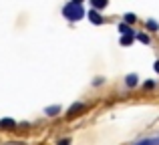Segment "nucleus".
Instances as JSON below:
<instances>
[{
	"label": "nucleus",
	"mask_w": 159,
	"mask_h": 145,
	"mask_svg": "<svg viewBox=\"0 0 159 145\" xmlns=\"http://www.w3.org/2000/svg\"><path fill=\"white\" fill-rule=\"evenodd\" d=\"M89 20L93 24H103V16L99 14V10H95V8H91V12H89Z\"/></svg>",
	"instance_id": "nucleus-3"
},
{
	"label": "nucleus",
	"mask_w": 159,
	"mask_h": 145,
	"mask_svg": "<svg viewBox=\"0 0 159 145\" xmlns=\"http://www.w3.org/2000/svg\"><path fill=\"white\" fill-rule=\"evenodd\" d=\"M73 2H77V4H81V2H83V0H73Z\"/></svg>",
	"instance_id": "nucleus-16"
},
{
	"label": "nucleus",
	"mask_w": 159,
	"mask_h": 145,
	"mask_svg": "<svg viewBox=\"0 0 159 145\" xmlns=\"http://www.w3.org/2000/svg\"><path fill=\"white\" fill-rule=\"evenodd\" d=\"M123 18H125L123 22H127V24H133V22H135V20H137V16L133 14V12H127V14H125Z\"/></svg>",
	"instance_id": "nucleus-10"
},
{
	"label": "nucleus",
	"mask_w": 159,
	"mask_h": 145,
	"mask_svg": "<svg viewBox=\"0 0 159 145\" xmlns=\"http://www.w3.org/2000/svg\"><path fill=\"white\" fill-rule=\"evenodd\" d=\"M44 113H47V115H51V117H54V115H58V113H61V105L47 107V109H44Z\"/></svg>",
	"instance_id": "nucleus-7"
},
{
	"label": "nucleus",
	"mask_w": 159,
	"mask_h": 145,
	"mask_svg": "<svg viewBox=\"0 0 159 145\" xmlns=\"http://www.w3.org/2000/svg\"><path fill=\"white\" fill-rule=\"evenodd\" d=\"M135 39L139 40V43H143V44H149V43H151V39H149L147 34H143V32H139V34H135Z\"/></svg>",
	"instance_id": "nucleus-8"
},
{
	"label": "nucleus",
	"mask_w": 159,
	"mask_h": 145,
	"mask_svg": "<svg viewBox=\"0 0 159 145\" xmlns=\"http://www.w3.org/2000/svg\"><path fill=\"white\" fill-rule=\"evenodd\" d=\"M153 69L157 71V75H159V61H155V65H153Z\"/></svg>",
	"instance_id": "nucleus-15"
},
{
	"label": "nucleus",
	"mask_w": 159,
	"mask_h": 145,
	"mask_svg": "<svg viewBox=\"0 0 159 145\" xmlns=\"http://www.w3.org/2000/svg\"><path fill=\"white\" fill-rule=\"evenodd\" d=\"M16 121L14 119H0V129H14Z\"/></svg>",
	"instance_id": "nucleus-5"
},
{
	"label": "nucleus",
	"mask_w": 159,
	"mask_h": 145,
	"mask_svg": "<svg viewBox=\"0 0 159 145\" xmlns=\"http://www.w3.org/2000/svg\"><path fill=\"white\" fill-rule=\"evenodd\" d=\"M119 32H121V36H135V30H133L127 22H121L119 24Z\"/></svg>",
	"instance_id": "nucleus-2"
},
{
	"label": "nucleus",
	"mask_w": 159,
	"mask_h": 145,
	"mask_svg": "<svg viewBox=\"0 0 159 145\" xmlns=\"http://www.w3.org/2000/svg\"><path fill=\"white\" fill-rule=\"evenodd\" d=\"M79 111H83V103H75V105L69 109V115H77Z\"/></svg>",
	"instance_id": "nucleus-9"
},
{
	"label": "nucleus",
	"mask_w": 159,
	"mask_h": 145,
	"mask_svg": "<svg viewBox=\"0 0 159 145\" xmlns=\"http://www.w3.org/2000/svg\"><path fill=\"white\" fill-rule=\"evenodd\" d=\"M133 39H135V36H121V39H119V43L123 44V47H129V44L133 43Z\"/></svg>",
	"instance_id": "nucleus-11"
},
{
	"label": "nucleus",
	"mask_w": 159,
	"mask_h": 145,
	"mask_svg": "<svg viewBox=\"0 0 159 145\" xmlns=\"http://www.w3.org/2000/svg\"><path fill=\"white\" fill-rule=\"evenodd\" d=\"M91 4H93L95 10H103V8L109 6V0H91Z\"/></svg>",
	"instance_id": "nucleus-6"
},
{
	"label": "nucleus",
	"mask_w": 159,
	"mask_h": 145,
	"mask_svg": "<svg viewBox=\"0 0 159 145\" xmlns=\"http://www.w3.org/2000/svg\"><path fill=\"white\" fill-rule=\"evenodd\" d=\"M137 145H159V139H155V137L153 139H143V141H139Z\"/></svg>",
	"instance_id": "nucleus-12"
},
{
	"label": "nucleus",
	"mask_w": 159,
	"mask_h": 145,
	"mask_svg": "<svg viewBox=\"0 0 159 145\" xmlns=\"http://www.w3.org/2000/svg\"><path fill=\"white\" fill-rule=\"evenodd\" d=\"M58 145H70V139H61Z\"/></svg>",
	"instance_id": "nucleus-14"
},
{
	"label": "nucleus",
	"mask_w": 159,
	"mask_h": 145,
	"mask_svg": "<svg viewBox=\"0 0 159 145\" xmlns=\"http://www.w3.org/2000/svg\"><path fill=\"white\" fill-rule=\"evenodd\" d=\"M62 16H65L66 20H81L83 16H85V10H83L81 4L70 0V2L65 4V8H62Z\"/></svg>",
	"instance_id": "nucleus-1"
},
{
	"label": "nucleus",
	"mask_w": 159,
	"mask_h": 145,
	"mask_svg": "<svg viewBox=\"0 0 159 145\" xmlns=\"http://www.w3.org/2000/svg\"><path fill=\"white\" fill-rule=\"evenodd\" d=\"M137 83H139V79H137V75L135 73H131V75H127V77H125V85L127 87H137Z\"/></svg>",
	"instance_id": "nucleus-4"
},
{
	"label": "nucleus",
	"mask_w": 159,
	"mask_h": 145,
	"mask_svg": "<svg viewBox=\"0 0 159 145\" xmlns=\"http://www.w3.org/2000/svg\"><path fill=\"white\" fill-rule=\"evenodd\" d=\"M147 28L149 30H159V24L155 22V20H147Z\"/></svg>",
	"instance_id": "nucleus-13"
}]
</instances>
